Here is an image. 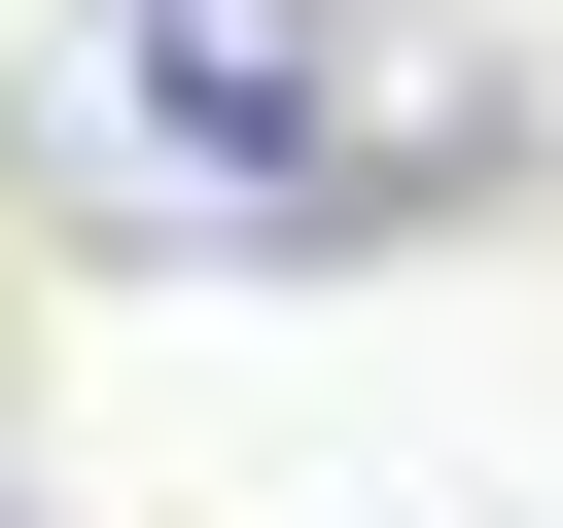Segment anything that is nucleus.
<instances>
[{
	"label": "nucleus",
	"mask_w": 563,
	"mask_h": 528,
	"mask_svg": "<svg viewBox=\"0 0 563 528\" xmlns=\"http://www.w3.org/2000/svg\"><path fill=\"white\" fill-rule=\"evenodd\" d=\"M493 141V70H387V0H106L70 35V176L176 246H352Z\"/></svg>",
	"instance_id": "1"
}]
</instances>
